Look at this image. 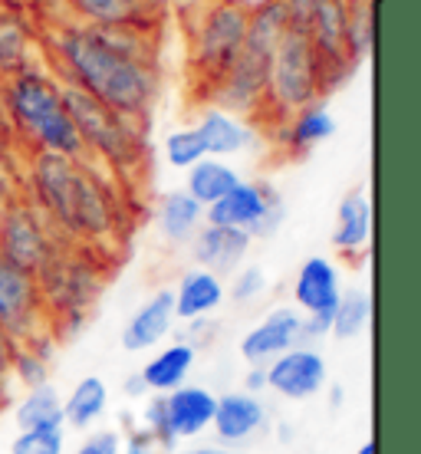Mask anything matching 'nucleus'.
Here are the masks:
<instances>
[{"mask_svg":"<svg viewBox=\"0 0 421 454\" xmlns=\"http://www.w3.org/2000/svg\"><path fill=\"white\" fill-rule=\"evenodd\" d=\"M205 221L214 227L247 231L251 238H270L284 221V201L270 184L238 182L221 201L205 207Z\"/></svg>","mask_w":421,"mask_h":454,"instance_id":"nucleus-11","label":"nucleus"},{"mask_svg":"<svg viewBox=\"0 0 421 454\" xmlns=\"http://www.w3.org/2000/svg\"><path fill=\"white\" fill-rule=\"evenodd\" d=\"M36 286H40V300H43L50 330L76 333L90 319L99 290H103V270L73 250H59L43 270L36 273Z\"/></svg>","mask_w":421,"mask_h":454,"instance_id":"nucleus-5","label":"nucleus"},{"mask_svg":"<svg viewBox=\"0 0 421 454\" xmlns=\"http://www.w3.org/2000/svg\"><path fill=\"white\" fill-rule=\"evenodd\" d=\"M224 296H228V286H224L221 277H214V273H207V270L184 273L178 290H171L175 319L191 323V319L207 317V313H214V309L224 303Z\"/></svg>","mask_w":421,"mask_h":454,"instance_id":"nucleus-20","label":"nucleus"},{"mask_svg":"<svg viewBox=\"0 0 421 454\" xmlns=\"http://www.w3.org/2000/svg\"><path fill=\"white\" fill-rule=\"evenodd\" d=\"M238 171L224 165L217 159H201L198 165L188 168V188L184 192L191 194L201 207H211L214 201H221L230 188H238Z\"/></svg>","mask_w":421,"mask_h":454,"instance_id":"nucleus-27","label":"nucleus"},{"mask_svg":"<svg viewBox=\"0 0 421 454\" xmlns=\"http://www.w3.org/2000/svg\"><path fill=\"white\" fill-rule=\"evenodd\" d=\"M332 132H336V119H332V113L326 109V103H313V106H307V109L293 113V119H286L284 145H286V152L303 155L309 148H316L319 142H326Z\"/></svg>","mask_w":421,"mask_h":454,"instance_id":"nucleus-24","label":"nucleus"},{"mask_svg":"<svg viewBox=\"0 0 421 454\" xmlns=\"http://www.w3.org/2000/svg\"><path fill=\"white\" fill-rule=\"evenodd\" d=\"M369 319H372V296L365 290H346L339 294V303L332 309V333L336 340H359L369 330Z\"/></svg>","mask_w":421,"mask_h":454,"instance_id":"nucleus-28","label":"nucleus"},{"mask_svg":"<svg viewBox=\"0 0 421 454\" xmlns=\"http://www.w3.org/2000/svg\"><path fill=\"white\" fill-rule=\"evenodd\" d=\"M59 90H63V106L69 119L82 138V148L103 155L113 168H136L145 155V129H142L145 119L113 113L76 86H59Z\"/></svg>","mask_w":421,"mask_h":454,"instance_id":"nucleus-6","label":"nucleus"},{"mask_svg":"<svg viewBox=\"0 0 421 454\" xmlns=\"http://www.w3.org/2000/svg\"><path fill=\"white\" fill-rule=\"evenodd\" d=\"M184 454H234V451H228L224 444H198V448H191V451Z\"/></svg>","mask_w":421,"mask_h":454,"instance_id":"nucleus-42","label":"nucleus"},{"mask_svg":"<svg viewBox=\"0 0 421 454\" xmlns=\"http://www.w3.org/2000/svg\"><path fill=\"white\" fill-rule=\"evenodd\" d=\"M36 207L50 224L76 240L109 238L115 227V201L80 159L40 152L30 168Z\"/></svg>","mask_w":421,"mask_h":454,"instance_id":"nucleus-2","label":"nucleus"},{"mask_svg":"<svg viewBox=\"0 0 421 454\" xmlns=\"http://www.w3.org/2000/svg\"><path fill=\"white\" fill-rule=\"evenodd\" d=\"M165 159L171 168H191L201 159H207L205 142L198 136V129H178L165 138Z\"/></svg>","mask_w":421,"mask_h":454,"instance_id":"nucleus-33","label":"nucleus"},{"mask_svg":"<svg viewBox=\"0 0 421 454\" xmlns=\"http://www.w3.org/2000/svg\"><path fill=\"white\" fill-rule=\"evenodd\" d=\"M59 63L69 86L129 119H145L155 99V69L136 46V36L115 27H66L57 36Z\"/></svg>","mask_w":421,"mask_h":454,"instance_id":"nucleus-1","label":"nucleus"},{"mask_svg":"<svg viewBox=\"0 0 421 454\" xmlns=\"http://www.w3.org/2000/svg\"><path fill=\"white\" fill-rule=\"evenodd\" d=\"M346 46L355 63L372 50V4L369 0H355L353 7H346Z\"/></svg>","mask_w":421,"mask_h":454,"instance_id":"nucleus-31","label":"nucleus"},{"mask_svg":"<svg viewBox=\"0 0 421 454\" xmlns=\"http://www.w3.org/2000/svg\"><path fill=\"white\" fill-rule=\"evenodd\" d=\"M263 290H267V277H263L261 267H240V270L234 273V284H230L228 296L234 303H240V307H247V303H253Z\"/></svg>","mask_w":421,"mask_h":454,"instance_id":"nucleus-36","label":"nucleus"},{"mask_svg":"<svg viewBox=\"0 0 421 454\" xmlns=\"http://www.w3.org/2000/svg\"><path fill=\"white\" fill-rule=\"evenodd\" d=\"M17 432H50V428H63V395L57 386H36L27 388L23 398L13 409Z\"/></svg>","mask_w":421,"mask_h":454,"instance_id":"nucleus-23","label":"nucleus"},{"mask_svg":"<svg viewBox=\"0 0 421 454\" xmlns=\"http://www.w3.org/2000/svg\"><path fill=\"white\" fill-rule=\"evenodd\" d=\"M63 244L53 234V224L43 211L27 201H11L0 207V257L27 273H40L57 257Z\"/></svg>","mask_w":421,"mask_h":454,"instance_id":"nucleus-8","label":"nucleus"},{"mask_svg":"<svg viewBox=\"0 0 421 454\" xmlns=\"http://www.w3.org/2000/svg\"><path fill=\"white\" fill-rule=\"evenodd\" d=\"M263 388H267V365H251V372H247V379H244V392L257 395V392H263Z\"/></svg>","mask_w":421,"mask_h":454,"instance_id":"nucleus-39","label":"nucleus"},{"mask_svg":"<svg viewBox=\"0 0 421 454\" xmlns=\"http://www.w3.org/2000/svg\"><path fill=\"white\" fill-rule=\"evenodd\" d=\"M194 129H198V136L205 142L207 159L238 155V152H244L253 142V132L247 129V122L230 113H221V109H207Z\"/></svg>","mask_w":421,"mask_h":454,"instance_id":"nucleus-22","label":"nucleus"},{"mask_svg":"<svg viewBox=\"0 0 421 454\" xmlns=\"http://www.w3.org/2000/svg\"><path fill=\"white\" fill-rule=\"evenodd\" d=\"M0 205H4V194H0Z\"/></svg>","mask_w":421,"mask_h":454,"instance_id":"nucleus-44","label":"nucleus"},{"mask_svg":"<svg viewBox=\"0 0 421 454\" xmlns=\"http://www.w3.org/2000/svg\"><path fill=\"white\" fill-rule=\"evenodd\" d=\"M0 69L11 76L27 69V30L13 17H0Z\"/></svg>","mask_w":421,"mask_h":454,"instance_id":"nucleus-32","label":"nucleus"},{"mask_svg":"<svg viewBox=\"0 0 421 454\" xmlns=\"http://www.w3.org/2000/svg\"><path fill=\"white\" fill-rule=\"evenodd\" d=\"M73 454H122V434L115 428H103V432H92L80 442V448Z\"/></svg>","mask_w":421,"mask_h":454,"instance_id":"nucleus-38","label":"nucleus"},{"mask_svg":"<svg viewBox=\"0 0 421 454\" xmlns=\"http://www.w3.org/2000/svg\"><path fill=\"white\" fill-rule=\"evenodd\" d=\"M286 34V4L284 0H267L247 17V34L240 46L234 67L228 76L217 82L211 92L214 109L230 115H247L261 109L267 99V82H270V63L280 40Z\"/></svg>","mask_w":421,"mask_h":454,"instance_id":"nucleus-3","label":"nucleus"},{"mask_svg":"<svg viewBox=\"0 0 421 454\" xmlns=\"http://www.w3.org/2000/svg\"><path fill=\"white\" fill-rule=\"evenodd\" d=\"M122 454H165V451H159L145 434H132V442L122 444Z\"/></svg>","mask_w":421,"mask_h":454,"instance_id":"nucleus-40","label":"nucleus"},{"mask_svg":"<svg viewBox=\"0 0 421 454\" xmlns=\"http://www.w3.org/2000/svg\"><path fill=\"white\" fill-rule=\"evenodd\" d=\"M122 388H126V395H129V398H142V395H148V388H145V382H142V375H138V372L129 375L126 382H122Z\"/></svg>","mask_w":421,"mask_h":454,"instance_id":"nucleus-41","label":"nucleus"},{"mask_svg":"<svg viewBox=\"0 0 421 454\" xmlns=\"http://www.w3.org/2000/svg\"><path fill=\"white\" fill-rule=\"evenodd\" d=\"M194 359H198V346H191L188 340H178L159 349L152 359H148L138 375H142V382H145L148 395H168L175 392L178 386H184V379L191 375L194 369Z\"/></svg>","mask_w":421,"mask_h":454,"instance_id":"nucleus-19","label":"nucleus"},{"mask_svg":"<svg viewBox=\"0 0 421 454\" xmlns=\"http://www.w3.org/2000/svg\"><path fill=\"white\" fill-rule=\"evenodd\" d=\"M263 425H267V409H263V402L257 395H251V392H224V395H217L211 428H214L221 444L251 442Z\"/></svg>","mask_w":421,"mask_h":454,"instance_id":"nucleus-16","label":"nucleus"},{"mask_svg":"<svg viewBox=\"0 0 421 454\" xmlns=\"http://www.w3.org/2000/svg\"><path fill=\"white\" fill-rule=\"evenodd\" d=\"M205 221V207L194 201L188 192H168L159 205V227L171 244H184L198 234Z\"/></svg>","mask_w":421,"mask_h":454,"instance_id":"nucleus-26","label":"nucleus"},{"mask_svg":"<svg viewBox=\"0 0 421 454\" xmlns=\"http://www.w3.org/2000/svg\"><path fill=\"white\" fill-rule=\"evenodd\" d=\"M319 59L307 34L286 30L270 63V82H267V99L277 109L280 119H290V113H300L307 106L319 103Z\"/></svg>","mask_w":421,"mask_h":454,"instance_id":"nucleus-7","label":"nucleus"},{"mask_svg":"<svg viewBox=\"0 0 421 454\" xmlns=\"http://www.w3.org/2000/svg\"><path fill=\"white\" fill-rule=\"evenodd\" d=\"M300 309L293 307H277L253 326L244 340H240V356L251 365H267L274 363L277 356H284L286 349L300 346Z\"/></svg>","mask_w":421,"mask_h":454,"instance_id":"nucleus-13","label":"nucleus"},{"mask_svg":"<svg viewBox=\"0 0 421 454\" xmlns=\"http://www.w3.org/2000/svg\"><path fill=\"white\" fill-rule=\"evenodd\" d=\"M11 454H66V434L63 428L50 432H17Z\"/></svg>","mask_w":421,"mask_h":454,"instance_id":"nucleus-35","label":"nucleus"},{"mask_svg":"<svg viewBox=\"0 0 421 454\" xmlns=\"http://www.w3.org/2000/svg\"><path fill=\"white\" fill-rule=\"evenodd\" d=\"M142 425H145V438L159 451H171L175 448V434H171L168 428V415H165V395H155V398H148V405H145V415H142Z\"/></svg>","mask_w":421,"mask_h":454,"instance_id":"nucleus-34","label":"nucleus"},{"mask_svg":"<svg viewBox=\"0 0 421 454\" xmlns=\"http://www.w3.org/2000/svg\"><path fill=\"white\" fill-rule=\"evenodd\" d=\"M4 109L11 115V125L23 138H30L40 152L80 159L82 138L63 106V90L57 80H50L36 69H20L11 76L4 90Z\"/></svg>","mask_w":421,"mask_h":454,"instance_id":"nucleus-4","label":"nucleus"},{"mask_svg":"<svg viewBox=\"0 0 421 454\" xmlns=\"http://www.w3.org/2000/svg\"><path fill=\"white\" fill-rule=\"evenodd\" d=\"M355 454H376V442L369 438L365 444H359V451H355Z\"/></svg>","mask_w":421,"mask_h":454,"instance_id":"nucleus-43","label":"nucleus"},{"mask_svg":"<svg viewBox=\"0 0 421 454\" xmlns=\"http://www.w3.org/2000/svg\"><path fill=\"white\" fill-rule=\"evenodd\" d=\"M369 234H372V205L363 192L342 198L339 211H336V231H332V247L355 257L369 247Z\"/></svg>","mask_w":421,"mask_h":454,"instance_id":"nucleus-21","label":"nucleus"},{"mask_svg":"<svg viewBox=\"0 0 421 454\" xmlns=\"http://www.w3.org/2000/svg\"><path fill=\"white\" fill-rule=\"evenodd\" d=\"M0 326L20 346H53V330L40 300L36 277L4 257H0Z\"/></svg>","mask_w":421,"mask_h":454,"instance_id":"nucleus-9","label":"nucleus"},{"mask_svg":"<svg viewBox=\"0 0 421 454\" xmlns=\"http://www.w3.org/2000/svg\"><path fill=\"white\" fill-rule=\"evenodd\" d=\"M82 17H90L92 27H115L129 30L142 20V0H73Z\"/></svg>","mask_w":421,"mask_h":454,"instance_id":"nucleus-29","label":"nucleus"},{"mask_svg":"<svg viewBox=\"0 0 421 454\" xmlns=\"http://www.w3.org/2000/svg\"><path fill=\"white\" fill-rule=\"evenodd\" d=\"M251 234L247 231H234V227H214L205 224L198 227V234L191 238V254L194 261L201 263V270L214 273V277H230L238 273L244 263L247 250H251Z\"/></svg>","mask_w":421,"mask_h":454,"instance_id":"nucleus-14","label":"nucleus"},{"mask_svg":"<svg viewBox=\"0 0 421 454\" xmlns=\"http://www.w3.org/2000/svg\"><path fill=\"white\" fill-rule=\"evenodd\" d=\"M326 382H330V365L323 352L309 346H293L284 356H277L274 363H267V388L290 402H307L319 395Z\"/></svg>","mask_w":421,"mask_h":454,"instance_id":"nucleus-12","label":"nucleus"},{"mask_svg":"<svg viewBox=\"0 0 421 454\" xmlns=\"http://www.w3.org/2000/svg\"><path fill=\"white\" fill-rule=\"evenodd\" d=\"M13 352H17V342L11 340V333L0 326V409L7 405L13 386Z\"/></svg>","mask_w":421,"mask_h":454,"instance_id":"nucleus-37","label":"nucleus"},{"mask_svg":"<svg viewBox=\"0 0 421 454\" xmlns=\"http://www.w3.org/2000/svg\"><path fill=\"white\" fill-rule=\"evenodd\" d=\"M217 395L205 386H178L165 395V415L175 442H191L198 434H205L214 421Z\"/></svg>","mask_w":421,"mask_h":454,"instance_id":"nucleus-15","label":"nucleus"},{"mask_svg":"<svg viewBox=\"0 0 421 454\" xmlns=\"http://www.w3.org/2000/svg\"><path fill=\"white\" fill-rule=\"evenodd\" d=\"M13 382L36 388L50 382V346H20L13 352Z\"/></svg>","mask_w":421,"mask_h":454,"instance_id":"nucleus-30","label":"nucleus"},{"mask_svg":"<svg viewBox=\"0 0 421 454\" xmlns=\"http://www.w3.org/2000/svg\"><path fill=\"white\" fill-rule=\"evenodd\" d=\"M339 270L330 257H309L303 261L293 284V303L303 313H323V309H336L339 303Z\"/></svg>","mask_w":421,"mask_h":454,"instance_id":"nucleus-18","label":"nucleus"},{"mask_svg":"<svg viewBox=\"0 0 421 454\" xmlns=\"http://www.w3.org/2000/svg\"><path fill=\"white\" fill-rule=\"evenodd\" d=\"M247 17L251 13L238 4H217L207 11L205 23L198 30V43H194V69L211 86L207 96L234 67L240 46H244V34H247Z\"/></svg>","mask_w":421,"mask_h":454,"instance_id":"nucleus-10","label":"nucleus"},{"mask_svg":"<svg viewBox=\"0 0 421 454\" xmlns=\"http://www.w3.org/2000/svg\"><path fill=\"white\" fill-rule=\"evenodd\" d=\"M171 326H175V300H171V290H159L122 326V349L129 352L152 349V346H159L168 336Z\"/></svg>","mask_w":421,"mask_h":454,"instance_id":"nucleus-17","label":"nucleus"},{"mask_svg":"<svg viewBox=\"0 0 421 454\" xmlns=\"http://www.w3.org/2000/svg\"><path fill=\"white\" fill-rule=\"evenodd\" d=\"M105 402H109V392H105V382L99 375H86L80 379L73 392L63 398V425L76 428V432H86L90 425L103 419Z\"/></svg>","mask_w":421,"mask_h":454,"instance_id":"nucleus-25","label":"nucleus"}]
</instances>
